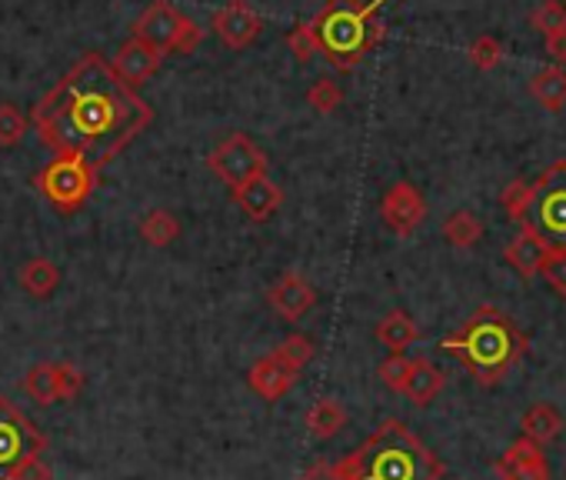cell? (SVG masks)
<instances>
[{
	"label": "cell",
	"instance_id": "cell-24",
	"mask_svg": "<svg viewBox=\"0 0 566 480\" xmlns=\"http://www.w3.org/2000/svg\"><path fill=\"white\" fill-rule=\"evenodd\" d=\"M520 430H523L526 440H533V444L543 447V444H549V440H556V437L563 434V417H559V410L549 407V404H533V407L523 414Z\"/></svg>",
	"mask_w": 566,
	"mask_h": 480
},
{
	"label": "cell",
	"instance_id": "cell-5",
	"mask_svg": "<svg viewBox=\"0 0 566 480\" xmlns=\"http://www.w3.org/2000/svg\"><path fill=\"white\" fill-rule=\"evenodd\" d=\"M314 354H317V344H314L307 334H291V337H283V341L273 347V354H266V357H260V361L250 364V371H247V387H250L260 400L276 404L283 394H287V390L297 384L301 371L314 361Z\"/></svg>",
	"mask_w": 566,
	"mask_h": 480
},
{
	"label": "cell",
	"instance_id": "cell-8",
	"mask_svg": "<svg viewBox=\"0 0 566 480\" xmlns=\"http://www.w3.org/2000/svg\"><path fill=\"white\" fill-rule=\"evenodd\" d=\"M48 450V437L38 424L14 407L8 397H0V480H11L14 470Z\"/></svg>",
	"mask_w": 566,
	"mask_h": 480
},
{
	"label": "cell",
	"instance_id": "cell-25",
	"mask_svg": "<svg viewBox=\"0 0 566 480\" xmlns=\"http://www.w3.org/2000/svg\"><path fill=\"white\" fill-rule=\"evenodd\" d=\"M137 230H140V237L147 240L150 248H170L174 240L180 237V230H184V227H180L177 213H170V210L157 207V210H147V213L140 217Z\"/></svg>",
	"mask_w": 566,
	"mask_h": 480
},
{
	"label": "cell",
	"instance_id": "cell-23",
	"mask_svg": "<svg viewBox=\"0 0 566 480\" xmlns=\"http://www.w3.org/2000/svg\"><path fill=\"white\" fill-rule=\"evenodd\" d=\"M304 424H307L311 437H317V440H334V437L347 427V410H344L340 400L324 397V400H317V404L307 410Z\"/></svg>",
	"mask_w": 566,
	"mask_h": 480
},
{
	"label": "cell",
	"instance_id": "cell-21",
	"mask_svg": "<svg viewBox=\"0 0 566 480\" xmlns=\"http://www.w3.org/2000/svg\"><path fill=\"white\" fill-rule=\"evenodd\" d=\"M530 94L536 97V104L549 114H559L566 107V71L549 64V67H539L533 77H530Z\"/></svg>",
	"mask_w": 566,
	"mask_h": 480
},
{
	"label": "cell",
	"instance_id": "cell-31",
	"mask_svg": "<svg viewBox=\"0 0 566 480\" xmlns=\"http://www.w3.org/2000/svg\"><path fill=\"white\" fill-rule=\"evenodd\" d=\"M467 58H470V64H473L476 71H493V67L503 61V44H500L493 34H480V38L470 44Z\"/></svg>",
	"mask_w": 566,
	"mask_h": 480
},
{
	"label": "cell",
	"instance_id": "cell-33",
	"mask_svg": "<svg viewBox=\"0 0 566 480\" xmlns=\"http://www.w3.org/2000/svg\"><path fill=\"white\" fill-rule=\"evenodd\" d=\"M539 274H543V281H546L559 298H566V244H553V248H549V254H546Z\"/></svg>",
	"mask_w": 566,
	"mask_h": 480
},
{
	"label": "cell",
	"instance_id": "cell-4",
	"mask_svg": "<svg viewBox=\"0 0 566 480\" xmlns=\"http://www.w3.org/2000/svg\"><path fill=\"white\" fill-rule=\"evenodd\" d=\"M387 4V0H370V4H360V0H327V4L317 11V18L311 21L317 51L327 58V64L340 74H350L364 64V58L384 41L387 28L377 18V11Z\"/></svg>",
	"mask_w": 566,
	"mask_h": 480
},
{
	"label": "cell",
	"instance_id": "cell-30",
	"mask_svg": "<svg viewBox=\"0 0 566 480\" xmlns=\"http://www.w3.org/2000/svg\"><path fill=\"white\" fill-rule=\"evenodd\" d=\"M530 28L536 34H553L556 28H566V4L563 0H543V4L530 14Z\"/></svg>",
	"mask_w": 566,
	"mask_h": 480
},
{
	"label": "cell",
	"instance_id": "cell-2",
	"mask_svg": "<svg viewBox=\"0 0 566 480\" xmlns=\"http://www.w3.org/2000/svg\"><path fill=\"white\" fill-rule=\"evenodd\" d=\"M334 467L340 480H443L447 473V463L397 417H387Z\"/></svg>",
	"mask_w": 566,
	"mask_h": 480
},
{
	"label": "cell",
	"instance_id": "cell-32",
	"mask_svg": "<svg viewBox=\"0 0 566 480\" xmlns=\"http://www.w3.org/2000/svg\"><path fill=\"white\" fill-rule=\"evenodd\" d=\"M287 48L291 54L297 58V64H311L321 51H317V41H314V31H311V21H301L287 31Z\"/></svg>",
	"mask_w": 566,
	"mask_h": 480
},
{
	"label": "cell",
	"instance_id": "cell-9",
	"mask_svg": "<svg viewBox=\"0 0 566 480\" xmlns=\"http://www.w3.org/2000/svg\"><path fill=\"white\" fill-rule=\"evenodd\" d=\"M21 387L38 407H51L57 400H77L81 390L87 387V377L71 361H38L24 374Z\"/></svg>",
	"mask_w": 566,
	"mask_h": 480
},
{
	"label": "cell",
	"instance_id": "cell-19",
	"mask_svg": "<svg viewBox=\"0 0 566 480\" xmlns=\"http://www.w3.org/2000/svg\"><path fill=\"white\" fill-rule=\"evenodd\" d=\"M443 387H447V374H443L430 357H413L400 394H403L410 404L427 407V404H433V400L440 397Z\"/></svg>",
	"mask_w": 566,
	"mask_h": 480
},
{
	"label": "cell",
	"instance_id": "cell-6",
	"mask_svg": "<svg viewBox=\"0 0 566 480\" xmlns=\"http://www.w3.org/2000/svg\"><path fill=\"white\" fill-rule=\"evenodd\" d=\"M134 38L150 44L160 54H193L203 44V28L184 18L170 0H154V4L137 18Z\"/></svg>",
	"mask_w": 566,
	"mask_h": 480
},
{
	"label": "cell",
	"instance_id": "cell-37",
	"mask_svg": "<svg viewBox=\"0 0 566 480\" xmlns=\"http://www.w3.org/2000/svg\"><path fill=\"white\" fill-rule=\"evenodd\" d=\"M301 480H340V473H337V467H334V463L317 460V463H311V467L301 473Z\"/></svg>",
	"mask_w": 566,
	"mask_h": 480
},
{
	"label": "cell",
	"instance_id": "cell-1",
	"mask_svg": "<svg viewBox=\"0 0 566 480\" xmlns=\"http://www.w3.org/2000/svg\"><path fill=\"white\" fill-rule=\"evenodd\" d=\"M31 124L54 157H77L101 174L154 124V107L114 77L104 54L87 51L34 104Z\"/></svg>",
	"mask_w": 566,
	"mask_h": 480
},
{
	"label": "cell",
	"instance_id": "cell-13",
	"mask_svg": "<svg viewBox=\"0 0 566 480\" xmlns=\"http://www.w3.org/2000/svg\"><path fill=\"white\" fill-rule=\"evenodd\" d=\"M210 28L230 51H243L260 38L263 18L247 4V0H227L220 11H213Z\"/></svg>",
	"mask_w": 566,
	"mask_h": 480
},
{
	"label": "cell",
	"instance_id": "cell-27",
	"mask_svg": "<svg viewBox=\"0 0 566 480\" xmlns=\"http://www.w3.org/2000/svg\"><path fill=\"white\" fill-rule=\"evenodd\" d=\"M500 204H503V210H506V217L513 223H526L530 220V210H533V184L523 180V177L510 180L503 187V194H500Z\"/></svg>",
	"mask_w": 566,
	"mask_h": 480
},
{
	"label": "cell",
	"instance_id": "cell-14",
	"mask_svg": "<svg viewBox=\"0 0 566 480\" xmlns=\"http://www.w3.org/2000/svg\"><path fill=\"white\" fill-rule=\"evenodd\" d=\"M266 304H270L273 314H280L283 321H291V324H294V321H301L304 314L314 311L317 291H314V284H311L304 274L287 271V274H283V278L266 291Z\"/></svg>",
	"mask_w": 566,
	"mask_h": 480
},
{
	"label": "cell",
	"instance_id": "cell-26",
	"mask_svg": "<svg viewBox=\"0 0 566 480\" xmlns=\"http://www.w3.org/2000/svg\"><path fill=\"white\" fill-rule=\"evenodd\" d=\"M480 237H483V220L473 210H453L443 220V240L457 251H467V248L480 244Z\"/></svg>",
	"mask_w": 566,
	"mask_h": 480
},
{
	"label": "cell",
	"instance_id": "cell-10",
	"mask_svg": "<svg viewBox=\"0 0 566 480\" xmlns=\"http://www.w3.org/2000/svg\"><path fill=\"white\" fill-rule=\"evenodd\" d=\"M207 167L233 190V187H240V184L266 174V154L247 134H230L227 140H220L210 150Z\"/></svg>",
	"mask_w": 566,
	"mask_h": 480
},
{
	"label": "cell",
	"instance_id": "cell-17",
	"mask_svg": "<svg viewBox=\"0 0 566 480\" xmlns=\"http://www.w3.org/2000/svg\"><path fill=\"white\" fill-rule=\"evenodd\" d=\"M496 473L500 480H549V463L539 444L520 437L513 440L500 457H496Z\"/></svg>",
	"mask_w": 566,
	"mask_h": 480
},
{
	"label": "cell",
	"instance_id": "cell-16",
	"mask_svg": "<svg viewBox=\"0 0 566 480\" xmlns=\"http://www.w3.org/2000/svg\"><path fill=\"white\" fill-rule=\"evenodd\" d=\"M549 237H543L539 230H536V223H520V233L510 240L506 244V251H503V258H506V264L523 278V281H533L539 271H543V261H546V254H549Z\"/></svg>",
	"mask_w": 566,
	"mask_h": 480
},
{
	"label": "cell",
	"instance_id": "cell-34",
	"mask_svg": "<svg viewBox=\"0 0 566 480\" xmlns=\"http://www.w3.org/2000/svg\"><path fill=\"white\" fill-rule=\"evenodd\" d=\"M407 371H410V357H403V354H390L384 364H380V380L390 387V390H403V380H407Z\"/></svg>",
	"mask_w": 566,
	"mask_h": 480
},
{
	"label": "cell",
	"instance_id": "cell-18",
	"mask_svg": "<svg viewBox=\"0 0 566 480\" xmlns=\"http://www.w3.org/2000/svg\"><path fill=\"white\" fill-rule=\"evenodd\" d=\"M230 197H233V204L243 210V217H247V220H253V223H266V220L280 210V204H283V187H280V184H273V180H270V174H260V177H253V180H247V184L233 187V190H230Z\"/></svg>",
	"mask_w": 566,
	"mask_h": 480
},
{
	"label": "cell",
	"instance_id": "cell-35",
	"mask_svg": "<svg viewBox=\"0 0 566 480\" xmlns=\"http://www.w3.org/2000/svg\"><path fill=\"white\" fill-rule=\"evenodd\" d=\"M11 480H54V470L44 463V457H34V460L21 463Z\"/></svg>",
	"mask_w": 566,
	"mask_h": 480
},
{
	"label": "cell",
	"instance_id": "cell-20",
	"mask_svg": "<svg viewBox=\"0 0 566 480\" xmlns=\"http://www.w3.org/2000/svg\"><path fill=\"white\" fill-rule=\"evenodd\" d=\"M18 284H21L24 294L38 298V301H48L61 288V268L51 258H31V261L21 264Z\"/></svg>",
	"mask_w": 566,
	"mask_h": 480
},
{
	"label": "cell",
	"instance_id": "cell-11",
	"mask_svg": "<svg viewBox=\"0 0 566 480\" xmlns=\"http://www.w3.org/2000/svg\"><path fill=\"white\" fill-rule=\"evenodd\" d=\"M533 210L539 223L536 230L543 237H559V244H566V160L549 164L533 180Z\"/></svg>",
	"mask_w": 566,
	"mask_h": 480
},
{
	"label": "cell",
	"instance_id": "cell-36",
	"mask_svg": "<svg viewBox=\"0 0 566 480\" xmlns=\"http://www.w3.org/2000/svg\"><path fill=\"white\" fill-rule=\"evenodd\" d=\"M543 44H546L549 61H553L556 67H566V28H556L553 34H546Z\"/></svg>",
	"mask_w": 566,
	"mask_h": 480
},
{
	"label": "cell",
	"instance_id": "cell-7",
	"mask_svg": "<svg viewBox=\"0 0 566 480\" xmlns=\"http://www.w3.org/2000/svg\"><path fill=\"white\" fill-rule=\"evenodd\" d=\"M34 187L61 213H77L97 187V170L77 157H54L34 174Z\"/></svg>",
	"mask_w": 566,
	"mask_h": 480
},
{
	"label": "cell",
	"instance_id": "cell-3",
	"mask_svg": "<svg viewBox=\"0 0 566 480\" xmlns=\"http://www.w3.org/2000/svg\"><path fill=\"white\" fill-rule=\"evenodd\" d=\"M526 334L516 321L496 307H476L467 324L440 341V351L460 361L470 377L483 387H496L526 357Z\"/></svg>",
	"mask_w": 566,
	"mask_h": 480
},
{
	"label": "cell",
	"instance_id": "cell-22",
	"mask_svg": "<svg viewBox=\"0 0 566 480\" xmlns=\"http://www.w3.org/2000/svg\"><path fill=\"white\" fill-rule=\"evenodd\" d=\"M417 337H420V327H417V321L407 314V311H390V314H384V321L377 324V341L390 351V354H403L410 344H417Z\"/></svg>",
	"mask_w": 566,
	"mask_h": 480
},
{
	"label": "cell",
	"instance_id": "cell-15",
	"mask_svg": "<svg viewBox=\"0 0 566 480\" xmlns=\"http://www.w3.org/2000/svg\"><path fill=\"white\" fill-rule=\"evenodd\" d=\"M160 61H164V54H160V51H154V48H150V44H144L140 38H130V41L114 54L111 71H114V77H117L124 87L140 91V87L157 74Z\"/></svg>",
	"mask_w": 566,
	"mask_h": 480
},
{
	"label": "cell",
	"instance_id": "cell-29",
	"mask_svg": "<svg viewBox=\"0 0 566 480\" xmlns=\"http://www.w3.org/2000/svg\"><path fill=\"white\" fill-rule=\"evenodd\" d=\"M307 104H311L317 114H334V111L344 104V91H340L337 81L321 77V81H314V87L307 91Z\"/></svg>",
	"mask_w": 566,
	"mask_h": 480
},
{
	"label": "cell",
	"instance_id": "cell-28",
	"mask_svg": "<svg viewBox=\"0 0 566 480\" xmlns=\"http://www.w3.org/2000/svg\"><path fill=\"white\" fill-rule=\"evenodd\" d=\"M28 137V117L21 114L18 104L4 101L0 104V147H18Z\"/></svg>",
	"mask_w": 566,
	"mask_h": 480
},
{
	"label": "cell",
	"instance_id": "cell-12",
	"mask_svg": "<svg viewBox=\"0 0 566 480\" xmlns=\"http://www.w3.org/2000/svg\"><path fill=\"white\" fill-rule=\"evenodd\" d=\"M380 217L397 237H413L417 227L427 220V200L420 187L410 180H397L384 197H380Z\"/></svg>",
	"mask_w": 566,
	"mask_h": 480
}]
</instances>
